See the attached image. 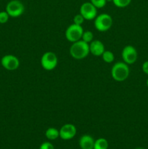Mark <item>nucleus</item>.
<instances>
[{
  "label": "nucleus",
  "mask_w": 148,
  "mask_h": 149,
  "mask_svg": "<svg viewBox=\"0 0 148 149\" xmlns=\"http://www.w3.org/2000/svg\"><path fill=\"white\" fill-rule=\"evenodd\" d=\"M69 52L71 56L74 59L83 60L86 58L90 53L89 44L80 39L72 43Z\"/></svg>",
  "instance_id": "f257e3e1"
},
{
  "label": "nucleus",
  "mask_w": 148,
  "mask_h": 149,
  "mask_svg": "<svg viewBox=\"0 0 148 149\" xmlns=\"http://www.w3.org/2000/svg\"><path fill=\"white\" fill-rule=\"evenodd\" d=\"M130 74V69L128 64L123 61L116 62L111 68L112 78L116 81L121 82L126 80Z\"/></svg>",
  "instance_id": "f03ea898"
},
{
  "label": "nucleus",
  "mask_w": 148,
  "mask_h": 149,
  "mask_svg": "<svg viewBox=\"0 0 148 149\" xmlns=\"http://www.w3.org/2000/svg\"><path fill=\"white\" fill-rule=\"evenodd\" d=\"M94 26L98 31H107L113 26V18L109 14L102 13L94 18Z\"/></svg>",
  "instance_id": "7ed1b4c3"
},
{
  "label": "nucleus",
  "mask_w": 148,
  "mask_h": 149,
  "mask_svg": "<svg viewBox=\"0 0 148 149\" xmlns=\"http://www.w3.org/2000/svg\"><path fill=\"white\" fill-rule=\"evenodd\" d=\"M58 58L56 54L51 51H47L42 55L41 58V65L46 71H52L57 67Z\"/></svg>",
  "instance_id": "20e7f679"
},
{
  "label": "nucleus",
  "mask_w": 148,
  "mask_h": 149,
  "mask_svg": "<svg viewBox=\"0 0 148 149\" xmlns=\"http://www.w3.org/2000/svg\"><path fill=\"white\" fill-rule=\"evenodd\" d=\"M5 11L10 17H18L24 13V4L20 0H11L6 5Z\"/></svg>",
  "instance_id": "39448f33"
},
{
  "label": "nucleus",
  "mask_w": 148,
  "mask_h": 149,
  "mask_svg": "<svg viewBox=\"0 0 148 149\" xmlns=\"http://www.w3.org/2000/svg\"><path fill=\"white\" fill-rule=\"evenodd\" d=\"M83 32H84V29H83L82 26L73 23L66 29L65 36L68 42L73 43V42L81 39Z\"/></svg>",
  "instance_id": "423d86ee"
},
{
  "label": "nucleus",
  "mask_w": 148,
  "mask_h": 149,
  "mask_svg": "<svg viewBox=\"0 0 148 149\" xmlns=\"http://www.w3.org/2000/svg\"><path fill=\"white\" fill-rule=\"evenodd\" d=\"M123 61L128 65H131L136 63L138 59V52L132 45H126L123 47L121 52Z\"/></svg>",
  "instance_id": "0eeeda50"
},
{
  "label": "nucleus",
  "mask_w": 148,
  "mask_h": 149,
  "mask_svg": "<svg viewBox=\"0 0 148 149\" xmlns=\"http://www.w3.org/2000/svg\"><path fill=\"white\" fill-rule=\"evenodd\" d=\"M1 65L7 71H15L20 66V61L15 55H5L1 58Z\"/></svg>",
  "instance_id": "6e6552de"
},
{
  "label": "nucleus",
  "mask_w": 148,
  "mask_h": 149,
  "mask_svg": "<svg viewBox=\"0 0 148 149\" xmlns=\"http://www.w3.org/2000/svg\"><path fill=\"white\" fill-rule=\"evenodd\" d=\"M79 13L86 20H91L97 17V9L90 1H86L81 5Z\"/></svg>",
  "instance_id": "1a4fd4ad"
},
{
  "label": "nucleus",
  "mask_w": 148,
  "mask_h": 149,
  "mask_svg": "<svg viewBox=\"0 0 148 149\" xmlns=\"http://www.w3.org/2000/svg\"><path fill=\"white\" fill-rule=\"evenodd\" d=\"M59 138L64 141L71 140L75 136L77 132L76 127L73 124H65L59 130Z\"/></svg>",
  "instance_id": "9d476101"
},
{
  "label": "nucleus",
  "mask_w": 148,
  "mask_h": 149,
  "mask_svg": "<svg viewBox=\"0 0 148 149\" xmlns=\"http://www.w3.org/2000/svg\"><path fill=\"white\" fill-rule=\"evenodd\" d=\"M104 50L105 49H104V44L100 40L94 39L89 43L90 53L94 56H101Z\"/></svg>",
  "instance_id": "9b49d317"
},
{
  "label": "nucleus",
  "mask_w": 148,
  "mask_h": 149,
  "mask_svg": "<svg viewBox=\"0 0 148 149\" xmlns=\"http://www.w3.org/2000/svg\"><path fill=\"white\" fill-rule=\"evenodd\" d=\"M78 143L81 149H94V140L91 135H84L80 138Z\"/></svg>",
  "instance_id": "f8f14e48"
},
{
  "label": "nucleus",
  "mask_w": 148,
  "mask_h": 149,
  "mask_svg": "<svg viewBox=\"0 0 148 149\" xmlns=\"http://www.w3.org/2000/svg\"><path fill=\"white\" fill-rule=\"evenodd\" d=\"M45 136L49 141H55L59 138V132L57 128L49 127L45 132Z\"/></svg>",
  "instance_id": "ddd939ff"
},
{
  "label": "nucleus",
  "mask_w": 148,
  "mask_h": 149,
  "mask_svg": "<svg viewBox=\"0 0 148 149\" xmlns=\"http://www.w3.org/2000/svg\"><path fill=\"white\" fill-rule=\"evenodd\" d=\"M108 146V141L105 138H100L94 141V149H107Z\"/></svg>",
  "instance_id": "4468645a"
},
{
  "label": "nucleus",
  "mask_w": 148,
  "mask_h": 149,
  "mask_svg": "<svg viewBox=\"0 0 148 149\" xmlns=\"http://www.w3.org/2000/svg\"><path fill=\"white\" fill-rule=\"evenodd\" d=\"M101 57L102 58L103 61L105 62L106 63H111L115 60L114 54L110 50H104L102 55H101Z\"/></svg>",
  "instance_id": "2eb2a0df"
},
{
  "label": "nucleus",
  "mask_w": 148,
  "mask_h": 149,
  "mask_svg": "<svg viewBox=\"0 0 148 149\" xmlns=\"http://www.w3.org/2000/svg\"><path fill=\"white\" fill-rule=\"evenodd\" d=\"M81 40L84 41L86 43L89 44L90 42L94 40V35L91 31H84L82 36H81Z\"/></svg>",
  "instance_id": "dca6fc26"
},
{
  "label": "nucleus",
  "mask_w": 148,
  "mask_h": 149,
  "mask_svg": "<svg viewBox=\"0 0 148 149\" xmlns=\"http://www.w3.org/2000/svg\"><path fill=\"white\" fill-rule=\"evenodd\" d=\"M131 1L132 0H113L112 2L118 8H125L131 4Z\"/></svg>",
  "instance_id": "f3484780"
},
{
  "label": "nucleus",
  "mask_w": 148,
  "mask_h": 149,
  "mask_svg": "<svg viewBox=\"0 0 148 149\" xmlns=\"http://www.w3.org/2000/svg\"><path fill=\"white\" fill-rule=\"evenodd\" d=\"M90 2L97 9H101L107 4V0H90Z\"/></svg>",
  "instance_id": "a211bd4d"
},
{
  "label": "nucleus",
  "mask_w": 148,
  "mask_h": 149,
  "mask_svg": "<svg viewBox=\"0 0 148 149\" xmlns=\"http://www.w3.org/2000/svg\"><path fill=\"white\" fill-rule=\"evenodd\" d=\"M10 15L6 11L0 12V24H5L8 22Z\"/></svg>",
  "instance_id": "6ab92c4d"
},
{
  "label": "nucleus",
  "mask_w": 148,
  "mask_h": 149,
  "mask_svg": "<svg viewBox=\"0 0 148 149\" xmlns=\"http://www.w3.org/2000/svg\"><path fill=\"white\" fill-rule=\"evenodd\" d=\"M84 20H86L84 19V17L80 14V13L75 15L73 17V23H75V24H77V25H80V26H81V25L84 23Z\"/></svg>",
  "instance_id": "aec40b11"
},
{
  "label": "nucleus",
  "mask_w": 148,
  "mask_h": 149,
  "mask_svg": "<svg viewBox=\"0 0 148 149\" xmlns=\"http://www.w3.org/2000/svg\"><path fill=\"white\" fill-rule=\"evenodd\" d=\"M39 149H55V147L50 142H44L41 144Z\"/></svg>",
  "instance_id": "412c9836"
},
{
  "label": "nucleus",
  "mask_w": 148,
  "mask_h": 149,
  "mask_svg": "<svg viewBox=\"0 0 148 149\" xmlns=\"http://www.w3.org/2000/svg\"><path fill=\"white\" fill-rule=\"evenodd\" d=\"M142 71H143L145 74L148 75V61H145V62L142 63Z\"/></svg>",
  "instance_id": "4be33fe9"
},
{
  "label": "nucleus",
  "mask_w": 148,
  "mask_h": 149,
  "mask_svg": "<svg viewBox=\"0 0 148 149\" xmlns=\"http://www.w3.org/2000/svg\"><path fill=\"white\" fill-rule=\"evenodd\" d=\"M146 85H147V87H148V78H147V81H146Z\"/></svg>",
  "instance_id": "5701e85b"
},
{
  "label": "nucleus",
  "mask_w": 148,
  "mask_h": 149,
  "mask_svg": "<svg viewBox=\"0 0 148 149\" xmlns=\"http://www.w3.org/2000/svg\"><path fill=\"white\" fill-rule=\"evenodd\" d=\"M135 149H145V148H142V147H138V148H136Z\"/></svg>",
  "instance_id": "b1692460"
},
{
  "label": "nucleus",
  "mask_w": 148,
  "mask_h": 149,
  "mask_svg": "<svg viewBox=\"0 0 148 149\" xmlns=\"http://www.w3.org/2000/svg\"><path fill=\"white\" fill-rule=\"evenodd\" d=\"M113 0H107V1H112Z\"/></svg>",
  "instance_id": "393cba45"
}]
</instances>
